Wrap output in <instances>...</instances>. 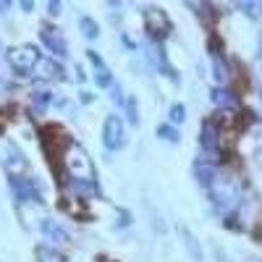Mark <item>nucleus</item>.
Wrapping results in <instances>:
<instances>
[{"label":"nucleus","mask_w":262,"mask_h":262,"mask_svg":"<svg viewBox=\"0 0 262 262\" xmlns=\"http://www.w3.org/2000/svg\"><path fill=\"white\" fill-rule=\"evenodd\" d=\"M63 165H66V173L71 176V181H95V168H92V160L86 155V149L76 142H71L63 152Z\"/></svg>","instance_id":"nucleus-1"},{"label":"nucleus","mask_w":262,"mask_h":262,"mask_svg":"<svg viewBox=\"0 0 262 262\" xmlns=\"http://www.w3.org/2000/svg\"><path fill=\"white\" fill-rule=\"evenodd\" d=\"M210 194H212V202L217 207H233L242 196V186H238L236 176H215V181L210 184Z\"/></svg>","instance_id":"nucleus-2"},{"label":"nucleus","mask_w":262,"mask_h":262,"mask_svg":"<svg viewBox=\"0 0 262 262\" xmlns=\"http://www.w3.org/2000/svg\"><path fill=\"white\" fill-rule=\"evenodd\" d=\"M0 163H3V168L11 173L13 179L18 176V173H24V168H27L24 152H21L11 139H3V142H0Z\"/></svg>","instance_id":"nucleus-3"},{"label":"nucleus","mask_w":262,"mask_h":262,"mask_svg":"<svg viewBox=\"0 0 262 262\" xmlns=\"http://www.w3.org/2000/svg\"><path fill=\"white\" fill-rule=\"evenodd\" d=\"M37 60H39V53H37L34 45H18V48L8 50V63L13 66L21 76L29 74L34 66H37Z\"/></svg>","instance_id":"nucleus-4"},{"label":"nucleus","mask_w":262,"mask_h":262,"mask_svg":"<svg viewBox=\"0 0 262 262\" xmlns=\"http://www.w3.org/2000/svg\"><path fill=\"white\" fill-rule=\"evenodd\" d=\"M102 144L105 149H121L126 144V128L118 116H107L102 123Z\"/></svg>","instance_id":"nucleus-5"},{"label":"nucleus","mask_w":262,"mask_h":262,"mask_svg":"<svg viewBox=\"0 0 262 262\" xmlns=\"http://www.w3.org/2000/svg\"><path fill=\"white\" fill-rule=\"evenodd\" d=\"M144 24H147V32H149L152 37H158V39L170 32V18H168V13H165L163 8H158V6L144 8Z\"/></svg>","instance_id":"nucleus-6"},{"label":"nucleus","mask_w":262,"mask_h":262,"mask_svg":"<svg viewBox=\"0 0 262 262\" xmlns=\"http://www.w3.org/2000/svg\"><path fill=\"white\" fill-rule=\"evenodd\" d=\"M39 39H42V45H45L53 55H58V58L69 55V42H66V37H63L60 29H55V27H42V29H39Z\"/></svg>","instance_id":"nucleus-7"},{"label":"nucleus","mask_w":262,"mask_h":262,"mask_svg":"<svg viewBox=\"0 0 262 262\" xmlns=\"http://www.w3.org/2000/svg\"><path fill=\"white\" fill-rule=\"evenodd\" d=\"M200 147L207 152V155H217L221 149V131L212 121H205L202 123V131H200Z\"/></svg>","instance_id":"nucleus-8"},{"label":"nucleus","mask_w":262,"mask_h":262,"mask_svg":"<svg viewBox=\"0 0 262 262\" xmlns=\"http://www.w3.org/2000/svg\"><path fill=\"white\" fill-rule=\"evenodd\" d=\"M39 231L45 233V238H48V242H53V244H66V242H69V233H66V228H63L58 221H53V217H42Z\"/></svg>","instance_id":"nucleus-9"},{"label":"nucleus","mask_w":262,"mask_h":262,"mask_svg":"<svg viewBox=\"0 0 262 262\" xmlns=\"http://www.w3.org/2000/svg\"><path fill=\"white\" fill-rule=\"evenodd\" d=\"M34 71L39 79H63V69H60V63H55L53 58H39L37 66H34Z\"/></svg>","instance_id":"nucleus-10"},{"label":"nucleus","mask_w":262,"mask_h":262,"mask_svg":"<svg viewBox=\"0 0 262 262\" xmlns=\"http://www.w3.org/2000/svg\"><path fill=\"white\" fill-rule=\"evenodd\" d=\"M194 176H196V184L200 186H207L210 189V184L215 181V168H212V163H205V160H196L194 163Z\"/></svg>","instance_id":"nucleus-11"},{"label":"nucleus","mask_w":262,"mask_h":262,"mask_svg":"<svg viewBox=\"0 0 262 262\" xmlns=\"http://www.w3.org/2000/svg\"><path fill=\"white\" fill-rule=\"evenodd\" d=\"M210 63H212V79L223 86V84L228 81V76H231V74H228V66H226V60H223V55H221V53H212V55H210Z\"/></svg>","instance_id":"nucleus-12"},{"label":"nucleus","mask_w":262,"mask_h":262,"mask_svg":"<svg viewBox=\"0 0 262 262\" xmlns=\"http://www.w3.org/2000/svg\"><path fill=\"white\" fill-rule=\"evenodd\" d=\"M210 100L217 105V107H236V95L231 90H226V86H217V90H212Z\"/></svg>","instance_id":"nucleus-13"},{"label":"nucleus","mask_w":262,"mask_h":262,"mask_svg":"<svg viewBox=\"0 0 262 262\" xmlns=\"http://www.w3.org/2000/svg\"><path fill=\"white\" fill-rule=\"evenodd\" d=\"M181 236H184V247H186V252L191 254V259H194V262H202V247H200V242L194 238V233H191L189 228H181Z\"/></svg>","instance_id":"nucleus-14"},{"label":"nucleus","mask_w":262,"mask_h":262,"mask_svg":"<svg viewBox=\"0 0 262 262\" xmlns=\"http://www.w3.org/2000/svg\"><path fill=\"white\" fill-rule=\"evenodd\" d=\"M29 102H32V111L34 113H45L50 102H53V95L50 92H32L29 95Z\"/></svg>","instance_id":"nucleus-15"},{"label":"nucleus","mask_w":262,"mask_h":262,"mask_svg":"<svg viewBox=\"0 0 262 262\" xmlns=\"http://www.w3.org/2000/svg\"><path fill=\"white\" fill-rule=\"evenodd\" d=\"M79 29H81V34L86 39H97L100 37V27H97V21L92 16H81L79 18Z\"/></svg>","instance_id":"nucleus-16"},{"label":"nucleus","mask_w":262,"mask_h":262,"mask_svg":"<svg viewBox=\"0 0 262 262\" xmlns=\"http://www.w3.org/2000/svg\"><path fill=\"white\" fill-rule=\"evenodd\" d=\"M158 137H160L163 142H170V144H179V139H181V134L176 131V126H170V123L158 126Z\"/></svg>","instance_id":"nucleus-17"},{"label":"nucleus","mask_w":262,"mask_h":262,"mask_svg":"<svg viewBox=\"0 0 262 262\" xmlns=\"http://www.w3.org/2000/svg\"><path fill=\"white\" fill-rule=\"evenodd\" d=\"M123 107H126V113H128V123H131V126H137V123H139V107H137V97H134V95H128V97H126V102H123Z\"/></svg>","instance_id":"nucleus-18"},{"label":"nucleus","mask_w":262,"mask_h":262,"mask_svg":"<svg viewBox=\"0 0 262 262\" xmlns=\"http://www.w3.org/2000/svg\"><path fill=\"white\" fill-rule=\"evenodd\" d=\"M37 259H39V262H66L63 254L55 252V249H50V247H39V249H37Z\"/></svg>","instance_id":"nucleus-19"},{"label":"nucleus","mask_w":262,"mask_h":262,"mask_svg":"<svg viewBox=\"0 0 262 262\" xmlns=\"http://www.w3.org/2000/svg\"><path fill=\"white\" fill-rule=\"evenodd\" d=\"M95 81H97V86H102V90H107V86H113V74H111V69H95Z\"/></svg>","instance_id":"nucleus-20"},{"label":"nucleus","mask_w":262,"mask_h":262,"mask_svg":"<svg viewBox=\"0 0 262 262\" xmlns=\"http://www.w3.org/2000/svg\"><path fill=\"white\" fill-rule=\"evenodd\" d=\"M168 118H170V123H173V126H179V123H184V121H186V107H184L181 102H176V105H170V111H168Z\"/></svg>","instance_id":"nucleus-21"},{"label":"nucleus","mask_w":262,"mask_h":262,"mask_svg":"<svg viewBox=\"0 0 262 262\" xmlns=\"http://www.w3.org/2000/svg\"><path fill=\"white\" fill-rule=\"evenodd\" d=\"M238 8L252 18H262V3H238Z\"/></svg>","instance_id":"nucleus-22"},{"label":"nucleus","mask_w":262,"mask_h":262,"mask_svg":"<svg viewBox=\"0 0 262 262\" xmlns=\"http://www.w3.org/2000/svg\"><path fill=\"white\" fill-rule=\"evenodd\" d=\"M111 97H113V102H118V105H123V102H126V97H123V90H121L118 84H113V95H111Z\"/></svg>","instance_id":"nucleus-23"},{"label":"nucleus","mask_w":262,"mask_h":262,"mask_svg":"<svg viewBox=\"0 0 262 262\" xmlns=\"http://www.w3.org/2000/svg\"><path fill=\"white\" fill-rule=\"evenodd\" d=\"M86 58L92 60V66H95V69H102V66H105V63H102V58H100L95 50H86Z\"/></svg>","instance_id":"nucleus-24"},{"label":"nucleus","mask_w":262,"mask_h":262,"mask_svg":"<svg viewBox=\"0 0 262 262\" xmlns=\"http://www.w3.org/2000/svg\"><path fill=\"white\" fill-rule=\"evenodd\" d=\"M126 223H131V215H128L126 210H121V212H118V223H116V226H118V228H123Z\"/></svg>","instance_id":"nucleus-25"},{"label":"nucleus","mask_w":262,"mask_h":262,"mask_svg":"<svg viewBox=\"0 0 262 262\" xmlns=\"http://www.w3.org/2000/svg\"><path fill=\"white\" fill-rule=\"evenodd\" d=\"M121 42H123V45H126L128 50H137V42H134V39H131L128 34H121Z\"/></svg>","instance_id":"nucleus-26"},{"label":"nucleus","mask_w":262,"mask_h":262,"mask_svg":"<svg viewBox=\"0 0 262 262\" xmlns=\"http://www.w3.org/2000/svg\"><path fill=\"white\" fill-rule=\"evenodd\" d=\"M48 13L50 16H58L60 13V3H55V0H53V3H48Z\"/></svg>","instance_id":"nucleus-27"},{"label":"nucleus","mask_w":262,"mask_h":262,"mask_svg":"<svg viewBox=\"0 0 262 262\" xmlns=\"http://www.w3.org/2000/svg\"><path fill=\"white\" fill-rule=\"evenodd\" d=\"M92 100H95V95H92V92H81V102H86V105H90Z\"/></svg>","instance_id":"nucleus-28"},{"label":"nucleus","mask_w":262,"mask_h":262,"mask_svg":"<svg viewBox=\"0 0 262 262\" xmlns=\"http://www.w3.org/2000/svg\"><path fill=\"white\" fill-rule=\"evenodd\" d=\"M34 8V3H32V0H27V3H21V11H24V13H29Z\"/></svg>","instance_id":"nucleus-29"},{"label":"nucleus","mask_w":262,"mask_h":262,"mask_svg":"<svg viewBox=\"0 0 262 262\" xmlns=\"http://www.w3.org/2000/svg\"><path fill=\"white\" fill-rule=\"evenodd\" d=\"M257 76H259V81H262V58H257Z\"/></svg>","instance_id":"nucleus-30"},{"label":"nucleus","mask_w":262,"mask_h":262,"mask_svg":"<svg viewBox=\"0 0 262 262\" xmlns=\"http://www.w3.org/2000/svg\"><path fill=\"white\" fill-rule=\"evenodd\" d=\"M8 6H11L8 0H3V3H0V13H6V11H8Z\"/></svg>","instance_id":"nucleus-31"},{"label":"nucleus","mask_w":262,"mask_h":262,"mask_svg":"<svg viewBox=\"0 0 262 262\" xmlns=\"http://www.w3.org/2000/svg\"><path fill=\"white\" fill-rule=\"evenodd\" d=\"M259 58H262V37H259Z\"/></svg>","instance_id":"nucleus-32"},{"label":"nucleus","mask_w":262,"mask_h":262,"mask_svg":"<svg viewBox=\"0 0 262 262\" xmlns=\"http://www.w3.org/2000/svg\"><path fill=\"white\" fill-rule=\"evenodd\" d=\"M259 100H262V86H259Z\"/></svg>","instance_id":"nucleus-33"}]
</instances>
